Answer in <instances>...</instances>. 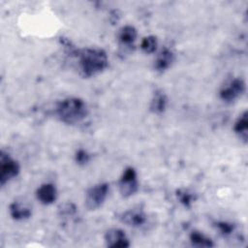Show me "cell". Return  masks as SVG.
Segmentation results:
<instances>
[{"mask_svg": "<svg viewBox=\"0 0 248 248\" xmlns=\"http://www.w3.org/2000/svg\"><path fill=\"white\" fill-rule=\"evenodd\" d=\"M78 67L84 78H90L104 71L108 64L106 52L100 48H84L78 51Z\"/></svg>", "mask_w": 248, "mask_h": 248, "instance_id": "1", "label": "cell"}, {"mask_svg": "<svg viewBox=\"0 0 248 248\" xmlns=\"http://www.w3.org/2000/svg\"><path fill=\"white\" fill-rule=\"evenodd\" d=\"M87 106L83 100L76 97L66 98L60 101L55 108L57 118L68 125L78 124L87 115Z\"/></svg>", "mask_w": 248, "mask_h": 248, "instance_id": "2", "label": "cell"}, {"mask_svg": "<svg viewBox=\"0 0 248 248\" xmlns=\"http://www.w3.org/2000/svg\"><path fill=\"white\" fill-rule=\"evenodd\" d=\"M109 190L106 182L99 183L89 188L85 194V206L89 210H96L103 205Z\"/></svg>", "mask_w": 248, "mask_h": 248, "instance_id": "3", "label": "cell"}, {"mask_svg": "<svg viewBox=\"0 0 248 248\" xmlns=\"http://www.w3.org/2000/svg\"><path fill=\"white\" fill-rule=\"evenodd\" d=\"M19 172V165L4 151L0 155V183L5 185Z\"/></svg>", "mask_w": 248, "mask_h": 248, "instance_id": "4", "label": "cell"}, {"mask_svg": "<svg viewBox=\"0 0 248 248\" xmlns=\"http://www.w3.org/2000/svg\"><path fill=\"white\" fill-rule=\"evenodd\" d=\"M138 185L139 183H138L137 172L135 169L132 167L125 169L118 182L119 192L122 195V197L128 198L134 195L138 191V188H139Z\"/></svg>", "mask_w": 248, "mask_h": 248, "instance_id": "5", "label": "cell"}, {"mask_svg": "<svg viewBox=\"0 0 248 248\" xmlns=\"http://www.w3.org/2000/svg\"><path fill=\"white\" fill-rule=\"evenodd\" d=\"M245 91V83L241 78H233L226 83L220 90V98L227 103L233 102Z\"/></svg>", "mask_w": 248, "mask_h": 248, "instance_id": "6", "label": "cell"}, {"mask_svg": "<svg viewBox=\"0 0 248 248\" xmlns=\"http://www.w3.org/2000/svg\"><path fill=\"white\" fill-rule=\"evenodd\" d=\"M105 242L108 247H129V239L125 233L120 229H110L105 234Z\"/></svg>", "mask_w": 248, "mask_h": 248, "instance_id": "7", "label": "cell"}, {"mask_svg": "<svg viewBox=\"0 0 248 248\" xmlns=\"http://www.w3.org/2000/svg\"><path fill=\"white\" fill-rule=\"evenodd\" d=\"M120 220L127 226L137 228L145 223L146 215L144 211L140 207L131 208L120 215Z\"/></svg>", "mask_w": 248, "mask_h": 248, "instance_id": "8", "label": "cell"}, {"mask_svg": "<svg viewBox=\"0 0 248 248\" xmlns=\"http://www.w3.org/2000/svg\"><path fill=\"white\" fill-rule=\"evenodd\" d=\"M37 199L44 204L52 203L57 198V190L51 183H46L41 185L36 192Z\"/></svg>", "mask_w": 248, "mask_h": 248, "instance_id": "9", "label": "cell"}, {"mask_svg": "<svg viewBox=\"0 0 248 248\" xmlns=\"http://www.w3.org/2000/svg\"><path fill=\"white\" fill-rule=\"evenodd\" d=\"M173 59H174L173 52L170 48L164 47L156 57L154 68L156 69V71L163 72L170 67V65L173 62Z\"/></svg>", "mask_w": 248, "mask_h": 248, "instance_id": "10", "label": "cell"}, {"mask_svg": "<svg viewBox=\"0 0 248 248\" xmlns=\"http://www.w3.org/2000/svg\"><path fill=\"white\" fill-rule=\"evenodd\" d=\"M10 215L14 220H24L31 216L32 212L29 207L25 206L19 202H14L9 206Z\"/></svg>", "mask_w": 248, "mask_h": 248, "instance_id": "11", "label": "cell"}, {"mask_svg": "<svg viewBox=\"0 0 248 248\" xmlns=\"http://www.w3.org/2000/svg\"><path fill=\"white\" fill-rule=\"evenodd\" d=\"M234 133L239 137V139L246 143L247 142V138H248V114L247 111H244L237 120L234 123L233 126Z\"/></svg>", "mask_w": 248, "mask_h": 248, "instance_id": "12", "label": "cell"}, {"mask_svg": "<svg viewBox=\"0 0 248 248\" xmlns=\"http://www.w3.org/2000/svg\"><path fill=\"white\" fill-rule=\"evenodd\" d=\"M167 107V97L161 91H156L150 102V110L153 113H162L165 111Z\"/></svg>", "mask_w": 248, "mask_h": 248, "instance_id": "13", "label": "cell"}, {"mask_svg": "<svg viewBox=\"0 0 248 248\" xmlns=\"http://www.w3.org/2000/svg\"><path fill=\"white\" fill-rule=\"evenodd\" d=\"M137 35V30L134 26L126 25L119 30L118 41L123 46H130L135 42Z\"/></svg>", "mask_w": 248, "mask_h": 248, "instance_id": "14", "label": "cell"}, {"mask_svg": "<svg viewBox=\"0 0 248 248\" xmlns=\"http://www.w3.org/2000/svg\"><path fill=\"white\" fill-rule=\"evenodd\" d=\"M190 241L193 245L198 247H213L214 244L212 240L205 236L203 233L200 232H192L190 234Z\"/></svg>", "mask_w": 248, "mask_h": 248, "instance_id": "15", "label": "cell"}, {"mask_svg": "<svg viewBox=\"0 0 248 248\" xmlns=\"http://www.w3.org/2000/svg\"><path fill=\"white\" fill-rule=\"evenodd\" d=\"M157 39L155 36H147L140 43V48L145 53H153L157 48Z\"/></svg>", "mask_w": 248, "mask_h": 248, "instance_id": "16", "label": "cell"}, {"mask_svg": "<svg viewBox=\"0 0 248 248\" xmlns=\"http://www.w3.org/2000/svg\"><path fill=\"white\" fill-rule=\"evenodd\" d=\"M176 196H177L178 200L180 201V202L186 207H190L193 201L195 200L194 195L192 193H190L188 190H185V189L177 190Z\"/></svg>", "mask_w": 248, "mask_h": 248, "instance_id": "17", "label": "cell"}, {"mask_svg": "<svg viewBox=\"0 0 248 248\" xmlns=\"http://www.w3.org/2000/svg\"><path fill=\"white\" fill-rule=\"evenodd\" d=\"M215 226L218 229V231L220 232V233L224 236L230 235L234 230V225L232 224V223H229V222L220 221V222H217L215 224Z\"/></svg>", "mask_w": 248, "mask_h": 248, "instance_id": "18", "label": "cell"}, {"mask_svg": "<svg viewBox=\"0 0 248 248\" xmlns=\"http://www.w3.org/2000/svg\"><path fill=\"white\" fill-rule=\"evenodd\" d=\"M89 158H90L89 154L83 149H79L76 153V161L79 165H85L89 161Z\"/></svg>", "mask_w": 248, "mask_h": 248, "instance_id": "19", "label": "cell"}]
</instances>
